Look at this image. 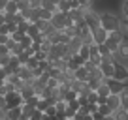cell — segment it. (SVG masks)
<instances>
[{"instance_id": "cell-9", "label": "cell", "mask_w": 128, "mask_h": 120, "mask_svg": "<svg viewBox=\"0 0 128 120\" xmlns=\"http://www.w3.org/2000/svg\"><path fill=\"white\" fill-rule=\"evenodd\" d=\"M94 92H96V96H98V101H96V103L104 101L106 98H108L109 94H111V92H109V88H108V84H106V81H104V83H100L98 86L94 88Z\"/></svg>"}, {"instance_id": "cell-2", "label": "cell", "mask_w": 128, "mask_h": 120, "mask_svg": "<svg viewBox=\"0 0 128 120\" xmlns=\"http://www.w3.org/2000/svg\"><path fill=\"white\" fill-rule=\"evenodd\" d=\"M49 24L55 28L56 32H62L66 26H70V21H68V17H66V13L55 11V13H53V17H51V21H49Z\"/></svg>"}, {"instance_id": "cell-5", "label": "cell", "mask_w": 128, "mask_h": 120, "mask_svg": "<svg viewBox=\"0 0 128 120\" xmlns=\"http://www.w3.org/2000/svg\"><path fill=\"white\" fill-rule=\"evenodd\" d=\"M106 84H108L111 94H120L124 88H128V83H120V81H115V79H106Z\"/></svg>"}, {"instance_id": "cell-30", "label": "cell", "mask_w": 128, "mask_h": 120, "mask_svg": "<svg viewBox=\"0 0 128 120\" xmlns=\"http://www.w3.org/2000/svg\"><path fill=\"white\" fill-rule=\"evenodd\" d=\"M12 2H15V4H19V2H21V0H12Z\"/></svg>"}, {"instance_id": "cell-20", "label": "cell", "mask_w": 128, "mask_h": 120, "mask_svg": "<svg viewBox=\"0 0 128 120\" xmlns=\"http://www.w3.org/2000/svg\"><path fill=\"white\" fill-rule=\"evenodd\" d=\"M62 100H64V101H66V103H68V101H74V100H77V94H76V92H74L72 88H70L68 92L64 94V98H62Z\"/></svg>"}, {"instance_id": "cell-23", "label": "cell", "mask_w": 128, "mask_h": 120, "mask_svg": "<svg viewBox=\"0 0 128 120\" xmlns=\"http://www.w3.org/2000/svg\"><path fill=\"white\" fill-rule=\"evenodd\" d=\"M28 24H30V23H28L26 19H23V21H21V23H17L15 26H17V30H21V32H26V28H28Z\"/></svg>"}, {"instance_id": "cell-28", "label": "cell", "mask_w": 128, "mask_h": 120, "mask_svg": "<svg viewBox=\"0 0 128 120\" xmlns=\"http://www.w3.org/2000/svg\"><path fill=\"white\" fill-rule=\"evenodd\" d=\"M102 120H115V116H113V115H108V116H102Z\"/></svg>"}, {"instance_id": "cell-8", "label": "cell", "mask_w": 128, "mask_h": 120, "mask_svg": "<svg viewBox=\"0 0 128 120\" xmlns=\"http://www.w3.org/2000/svg\"><path fill=\"white\" fill-rule=\"evenodd\" d=\"M104 101H106V105L111 109V115H113V111L120 109V98H119V94H109Z\"/></svg>"}, {"instance_id": "cell-24", "label": "cell", "mask_w": 128, "mask_h": 120, "mask_svg": "<svg viewBox=\"0 0 128 120\" xmlns=\"http://www.w3.org/2000/svg\"><path fill=\"white\" fill-rule=\"evenodd\" d=\"M44 115H47V116H55V115H56L55 103H53V105H47V107H45V111H44Z\"/></svg>"}, {"instance_id": "cell-13", "label": "cell", "mask_w": 128, "mask_h": 120, "mask_svg": "<svg viewBox=\"0 0 128 120\" xmlns=\"http://www.w3.org/2000/svg\"><path fill=\"white\" fill-rule=\"evenodd\" d=\"M124 34L120 32L119 28H117V30H111V32H108V40H111V41H115V43H120V41L124 40Z\"/></svg>"}, {"instance_id": "cell-4", "label": "cell", "mask_w": 128, "mask_h": 120, "mask_svg": "<svg viewBox=\"0 0 128 120\" xmlns=\"http://www.w3.org/2000/svg\"><path fill=\"white\" fill-rule=\"evenodd\" d=\"M111 79L120 81V83H128V66L115 64V69H113V77H111Z\"/></svg>"}, {"instance_id": "cell-10", "label": "cell", "mask_w": 128, "mask_h": 120, "mask_svg": "<svg viewBox=\"0 0 128 120\" xmlns=\"http://www.w3.org/2000/svg\"><path fill=\"white\" fill-rule=\"evenodd\" d=\"M87 62H90L92 66H100L102 56H100V53L96 51V45H90V47H88V60Z\"/></svg>"}, {"instance_id": "cell-17", "label": "cell", "mask_w": 128, "mask_h": 120, "mask_svg": "<svg viewBox=\"0 0 128 120\" xmlns=\"http://www.w3.org/2000/svg\"><path fill=\"white\" fill-rule=\"evenodd\" d=\"M120 21H126L128 19V0H122L120 2Z\"/></svg>"}, {"instance_id": "cell-11", "label": "cell", "mask_w": 128, "mask_h": 120, "mask_svg": "<svg viewBox=\"0 0 128 120\" xmlns=\"http://www.w3.org/2000/svg\"><path fill=\"white\" fill-rule=\"evenodd\" d=\"M72 75H74V81H81V83H87L88 81V71L85 69V66H79L77 69H74Z\"/></svg>"}, {"instance_id": "cell-18", "label": "cell", "mask_w": 128, "mask_h": 120, "mask_svg": "<svg viewBox=\"0 0 128 120\" xmlns=\"http://www.w3.org/2000/svg\"><path fill=\"white\" fill-rule=\"evenodd\" d=\"M24 34H26L28 38H34V36H38V34H40V30H38V26H36L34 23H30V24H28V28H26V32H24Z\"/></svg>"}, {"instance_id": "cell-27", "label": "cell", "mask_w": 128, "mask_h": 120, "mask_svg": "<svg viewBox=\"0 0 128 120\" xmlns=\"http://www.w3.org/2000/svg\"><path fill=\"white\" fill-rule=\"evenodd\" d=\"M6 2H8V0H0V11H4V8H6Z\"/></svg>"}, {"instance_id": "cell-21", "label": "cell", "mask_w": 128, "mask_h": 120, "mask_svg": "<svg viewBox=\"0 0 128 120\" xmlns=\"http://www.w3.org/2000/svg\"><path fill=\"white\" fill-rule=\"evenodd\" d=\"M19 45H21V49H26V47H30V45H32V38H28L26 34H24V36H23V40L19 41Z\"/></svg>"}, {"instance_id": "cell-6", "label": "cell", "mask_w": 128, "mask_h": 120, "mask_svg": "<svg viewBox=\"0 0 128 120\" xmlns=\"http://www.w3.org/2000/svg\"><path fill=\"white\" fill-rule=\"evenodd\" d=\"M90 36H92V43H94V45H100V43H104V41L108 40V32H106L102 26L90 30Z\"/></svg>"}, {"instance_id": "cell-16", "label": "cell", "mask_w": 128, "mask_h": 120, "mask_svg": "<svg viewBox=\"0 0 128 120\" xmlns=\"http://www.w3.org/2000/svg\"><path fill=\"white\" fill-rule=\"evenodd\" d=\"M4 13H12V15L19 13V9H17V4H15V2H12V0H8V2H6V8H4Z\"/></svg>"}, {"instance_id": "cell-22", "label": "cell", "mask_w": 128, "mask_h": 120, "mask_svg": "<svg viewBox=\"0 0 128 120\" xmlns=\"http://www.w3.org/2000/svg\"><path fill=\"white\" fill-rule=\"evenodd\" d=\"M42 116H44V113L38 111V109H34V111L30 113V116H28V120H42Z\"/></svg>"}, {"instance_id": "cell-29", "label": "cell", "mask_w": 128, "mask_h": 120, "mask_svg": "<svg viewBox=\"0 0 128 120\" xmlns=\"http://www.w3.org/2000/svg\"><path fill=\"white\" fill-rule=\"evenodd\" d=\"M0 24H4V11H0Z\"/></svg>"}, {"instance_id": "cell-26", "label": "cell", "mask_w": 128, "mask_h": 120, "mask_svg": "<svg viewBox=\"0 0 128 120\" xmlns=\"http://www.w3.org/2000/svg\"><path fill=\"white\" fill-rule=\"evenodd\" d=\"M8 109V105H6V100H4V96H0V111H6Z\"/></svg>"}, {"instance_id": "cell-14", "label": "cell", "mask_w": 128, "mask_h": 120, "mask_svg": "<svg viewBox=\"0 0 128 120\" xmlns=\"http://www.w3.org/2000/svg\"><path fill=\"white\" fill-rule=\"evenodd\" d=\"M19 94H21V98H23V101H24V100H28L30 96H36V94H34V88H32L28 83H26V84H24V86L19 90Z\"/></svg>"}, {"instance_id": "cell-1", "label": "cell", "mask_w": 128, "mask_h": 120, "mask_svg": "<svg viewBox=\"0 0 128 120\" xmlns=\"http://www.w3.org/2000/svg\"><path fill=\"white\" fill-rule=\"evenodd\" d=\"M98 19H100V26L104 28L106 32H111V30H117L120 24L119 15L111 11H98Z\"/></svg>"}, {"instance_id": "cell-31", "label": "cell", "mask_w": 128, "mask_h": 120, "mask_svg": "<svg viewBox=\"0 0 128 120\" xmlns=\"http://www.w3.org/2000/svg\"><path fill=\"white\" fill-rule=\"evenodd\" d=\"M4 120H6V118H4Z\"/></svg>"}, {"instance_id": "cell-15", "label": "cell", "mask_w": 128, "mask_h": 120, "mask_svg": "<svg viewBox=\"0 0 128 120\" xmlns=\"http://www.w3.org/2000/svg\"><path fill=\"white\" fill-rule=\"evenodd\" d=\"M113 116H115V120H128V109H117V111H113Z\"/></svg>"}, {"instance_id": "cell-25", "label": "cell", "mask_w": 128, "mask_h": 120, "mask_svg": "<svg viewBox=\"0 0 128 120\" xmlns=\"http://www.w3.org/2000/svg\"><path fill=\"white\" fill-rule=\"evenodd\" d=\"M28 6H30L32 9H38L42 6V0H28Z\"/></svg>"}, {"instance_id": "cell-3", "label": "cell", "mask_w": 128, "mask_h": 120, "mask_svg": "<svg viewBox=\"0 0 128 120\" xmlns=\"http://www.w3.org/2000/svg\"><path fill=\"white\" fill-rule=\"evenodd\" d=\"M4 100H6L8 109L10 107H21V105H23V98H21V94L17 92V90H10V92L4 96Z\"/></svg>"}, {"instance_id": "cell-12", "label": "cell", "mask_w": 128, "mask_h": 120, "mask_svg": "<svg viewBox=\"0 0 128 120\" xmlns=\"http://www.w3.org/2000/svg\"><path fill=\"white\" fill-rule=\"evenodd\" d=\"M70 88H72L76 94H87L90 88H88V84L87 83H81V81H72L70 83Z\"/></svg>"}, {"instance_id": "cell-19", "label": "cell", "mask_w": 128, "mask_h": 120, "mask_svg": "<svg viewBox=\"0 0 128 120\" xmlns=\"http://www.w3.org/2000/svg\"><path fill=\"white\" fill-rule=\"evenodd\" d=\"M24 66H26L28 69H36V68H40V60H36L34 56H30V58L26 60V64H24Z\"/></svg>"}, {"instance_id": "cell-7", "label": "cell", "mask_w": 128, "mask_h": 120, "mask_svg": "<svg viewBox=\"0 0 128 120\" xmlns=\"http://www.w3.org/2000/svg\"><path fill=\"white\" fill-rule=\"evenodd\" d=\"M15 77H17L19 81H24V83L30 84V81H32V71L26 68V66H19V68L15 69Z\"/></svg>"}]
</instances>
